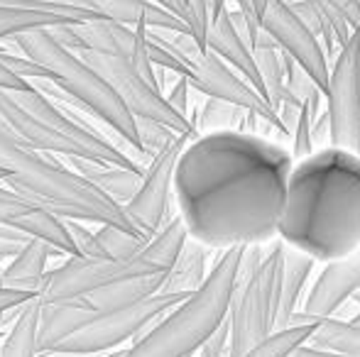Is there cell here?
Returning <instances> with one entry per match:
<instances>
[{"label":"cell","instance_id":"6da1fadb","mask_svg":"<svg viewBox=\"0 0 360 357\" xmlns=\"http://www.w3.org/2000/svg\"><path fill=\"white\" fill-rule=\"evenodd\" d=\"M294 159L292 149L245 130L194 137L174 172V201L189 238L211 250L272 245Z\"/></svg>","mask_w":360,"mask_h":357},{"label":"cell","instance_id":"7a4b0ae2","mask_svg":"<svg viewBox=\"0 0 360 357\" xmlns=\"http://www.w3.org/2000/svg\"><path fill=\"white\" fill-rule=\"evenodd\" d=\"M280 240L326 264L356 252L360 248V154L331 144L294 164L280 218Z\"/></svg>","mask_w":360,"mask_h":357},{"label":"cell","instance_id":"3957f363","mask_svg":"<svg viewBox=\"0 0 360 357\" xmlns=\"http://www.w3.org/2000/svg\"><path fill=\"white\" fill-rule=\"evenodd\" d=\"M0 167L8 172V179L3 181L5 186L18 191L25 198L44 206L59 218L115 225V228L145 235L125 215L123 206L94 189L72 167L54 162L49 152L30 147L20 135H15V130L5 123L3 115H0Z\"/></svg>","mask_w":360,"mask_h":357},{"label":"cell","instance_id":"277c9868","mask_svg":"<svg viewBox=\"0 0 360 357\" xmlns=\"http://www.w3.org/2000/svg\"><path fill=\"white\" fill-rule=\"evenodd\" d=\"M243 250H221L206 281L169 309L128 348L125 357H194L228 318Z\"/></svg>","mask_w":360,"mask_h":357},{"label":"cell","instance_id":"5b68a950","mask_svg":"<svg viewBox=\"0 0 360 357\" xmlns=\"http://www.w3.org/2000/svg\"><path fill=\"white\" fill-rule=\"evenodd\" d=\"M5 47L13 52L18 49L20 54L30 57L34 64L44 67L49 72V79L57 83L69 98H74L81 108L94 113L105 128L113 130L118 140H123L133 152H143L138 133V118L128 110V105L120 100L113 86L96 72L91 64H86L72 49H67L62 42L54 39L49 27L27 29V32L13 34V37L3 39ZM150 159V157H147Z\"/></svg>","mask_w":360,"mask_h":357},{"label":"cell","instance_id":"8992f818","mask_svg":"<svg viewBox=\"0 0 360 357\" xmlns=\"http://www.w3.org/2000/svg\"><path fill=\"white\" fill-rule=\"evenodd\" d=\"M285 243L250 245L243 250L231 311V357H243L275 333Z\"/></svg>","mask_w":360,"mask_h":357},{"label":"cell","instance_id":"52a82bcc","mask_svg":"<svg viewBox=\"0 0 360 357\" xmlns=\"http://www.w3.org/2000/svg\"><path fill=\"white\" fill-rule=\"evenodd\" d=\"M186 296L189 294H165V291H160V294L150 296V299L140 301V304L128 306V309L94 314L81 328H76L72 335H67L49 353H72L94 357L110 353V350H118L125 343H130V340L135 343L155 321H160L176 304H181Z\"/></svg>","mask_w":360,"mask_h":357},{"label":"cell","instance_id":"ba28073f","mask_svg":"<svg viewBox=\"0 0 360 357\" xmlns=\"http://www.w3.org/2000/svg\"><path fill=\"white\" fill-rule=\"evenodd\" d=\"M165 32V29H162ZM165 37L176 47V52L184 57V62L189 64V81L191 88L204 93L206 98H221L228 103H236L245 110L262 115L267 123L275 130L285 133L282 120L277 115V110L272 108V103L252 88V83L245 76L236 72L228 62H223L216 52L211 49H201L199 42L191 37L189 32H165Z\"/></svg>","mask_w":360,"mask_h":357},{"label":"cell","instance_id":"9c48e42d","mask_svg":"<svg viewBox=\"0 0 360 357\" xmlns=\"http://www.w3.org/2000/svg\"><path fill=\"white\" fill-rule=\"evenodd\" d=\"M169 271L152 262L140 250L133 257H67V262L44 274V289L39 294L42 304H64L79 301L91 291L103 289L130 276L160 274Z\"/></svg>","mask_w":360,"mask_h":357},{"label":"cell","instance_id":"30bf717a","mask_svg":"<svg viewBox=\"0 0 360 357\" xmlns=\"http://www.w3.org/2000/svg\"><path fill=\"white\" fill-rule=\"evenodd\" d=\"M86 64L96 69L105 81L113 86L115 93L120 95L128 110L135 118L155 120L167 128H172L176 135H201L196 125L181 113H176L165 98L160 88L152 86L143 74L130 64V59L118 57V54H101V52H76Z\"/></svg>","mask_w":360,"mask_h":357},{"label":"cell","instance_id":"8fae6325","mask_svg":"<svg viewBox=\"0 0 360 357\" xmlns=\"http://www.w3.org/2000/svg\"><path fill=\"white\" fill-rule=\"evenodd\" d=\"M328 115V142L360 154V34L338 49L323 93Z\"/></svg>","mask_w":360,"mask_h":357},{"label":"cell","instance_id":"7c38bea8","mask_svg":"<svg viewBox=\"0 0 360 357\" xmlns=\"http://www.w3.org/2000/svg\"><path fill=\"white\" fill-rule=\"evenodd\" d=\"M194 137H199V135H176L165 149H160L147 164L138 194L133 196L130 203L123 206L125 215L143 230L147 238H152L167 223V210H169V201L174 196L176 162H179L184 147Z\"/></svg>","mask_w":360,"mask_h":357},{"label":"cell","instance_id":"4fadbf2b","mask_svg":"<svg viewBox=\"0 0 360 357\" xmlns=\"http://www.w3.org/2000/svg\"><path fill=\"white\" fill-rule=\"evenodd\" d=\"M262 29L280 44L282 52H287L314 81L326 93L331 64H328L326 49L321 39L299 20V15L289 8L287 0H270L262 15Z\"/></svg>","mask_w":360,"mask_h":357},{"label":"cell","instance_id":"5bb4252c","mask_svg":"<svg viewBox=\"0 0 360 357\" xmlns=\"http://www.w3.org/2000/svg\"><path fill=\"white\" fill-rule=\"evenodd\" d=\"M0 225L22 230L32 238L47 240L52 248H57L62 255L74 257V243L67 233L64 218L54 215L44 206L20 196L10 186H0Z\"/></svg>","mask_w":360,"mask_h":357},{"label":"cell","instance_id":"9a60e30c","mask_svg":"<svg viewBox=\"0 0 360 357\" xmlns=\"http://www.w3.org/2000/svg\"><path fill=\"white\" fill-rule=\"evenodd\" d=\"M57 42H62L72 52H101L118 54L130 59L135 49V27L115 20H86V22H69L49 27Z\"/></svg>","mask_w":360,"mask_h":357},{"label":"cell","instance_id":"2e32d148","mask_svg":"<svg viewBox=\"0 0 360 357\" xmlns=\"http://www.w3.org/2000/svg\"><path fill=\"white\" fill-rule=\"evenodd\" d=\"M360 286V248L346 260H338L323 267L321 274L304 299V316L311 318H331Z\"/></svg>","mask_w":360,"mask_h":357},{"label":"cell","instance_id":"e0dca14e","mask_svg":"<svg viewBox=\"0 0 360 357\" xmlns=\"http://www.w3.org/2000/svg\"><path fill=\"white\" fill-rule=\"evenodd\" d=\"M206 47L211 52H216L223 62H228L233 69H236L240 76H245L248 81L252 83V88L260 90L267 98L265 83H262L260 69H257L255 62V52L248 44V39L238 32L236 22L231 18V10H221L216 18H211V27H209V37H206Z\"/></svg>","mask_w":360,"mask_h":357},{"label":"cell","instance_id":"ac0fdd59","mask_svg":"<svg viewBox=\"0 0 360 357\" xmlns=\"http://www.w3.org/2000/svg\"><path fill=\"white\" fill-rule=\"evenodd\" d=\"M98 10L108 20L123 25H145L147 29H165V32H189V25L174 15L172 10L162 8L155 0H94Z\"/></svg>","mask_w":360,"mask_h":357},{"label":"cell","instance_id":"d6986e66","mask_svg":"<svg viewBox=\"0 0 360 357\" xmlns=\"http://www.w3.org/2000/svg\"><path fill=\"white\" fill-rule=\"evenodd\" d=\"M67 159L72 162V169L79 177H84L94 189H98L101 194L108 196L118 206H125L133 201V196L138 194L145 177V172L113 167V164L91 162V159H81V157H67Z\"/></svg>","mask_w":360,"mask_h":357},{"label":"cell","instance_id":"ffe728a7","mask_svg":"<svg viewBox=\"0 0 360 357\" xmlns=\"http://www.w3.org/2000/svg\"><path fill=\"white\" fill-rule=\"evenodd\" d=\"M316 260L311 255L302 252L297 248L285 245V260H282V281H280V311H277L275 330L294 325L297 318V306L302 301V294L307 289V281L311 276Z\"/></svg>","mask_w":360,"mask_h":357},{"label":"cell","instance_id":"44dd1931","mask_svg":"<svg viewBox=\"0 0 360 357\" xmlns=\"http://www.w3.org/2000/svg\"><path fill=\"white\" fill-rule=\"evenodd\" d=\"M165 279H167V271L145 274V276H130V279L115 281V284H108V286H103V289L91 291L84 299H86V304H89V309L98 311V314L128 309V306L140 304V301L160 294L162 286H165Z\"/></svg>","mask_w":360,"mask_h":357},{"label":"cell","instance_id":"7402d4cb","mask_svg":"<svg viewBox=\"0 0 360 357\" xmlns=\"http://www.w3.org/2000/svg\"><path fill=\"white\" fill-rule=\"evenodd\" d=\"M39 321H42L39 296L15 309L13 325L0 340V357H39Z\"/></svg>","mask_w":360,"mask_h":357},{"label":"cell","instance_id":"603a6c76","mask_svg":"<svg viewBox=\"0 0 360 357\" xmlns=\"http://www.w3.org/2000/svg\"><path fill=\"white\" fill-rule=\"evenodd\" d=\"M206 245H201L199 240L189 238L181 250V255L176 257L174 267L167 271V279L162 291L165 294H194L201 284L206 281V257H209Z\"/></svg>","mask_w":360,"mask_h":357},{"label":"cell","instance_id":"cb8c5ba5","mask_svg":"<svg viewBox=\"0 0 360 357\" xmlns=\"http://www.w3.org/2000/svg\"><path fill=\"white\" fill-rule=\"evenodd\" d=\"M319 323L321 318H311L309 316L307 321L302 323H294V325H287V328H280L275 333H270L265 340L250 348L243 357H289L297 348L307 345L311 340V335L319 330Z\"/></svg>","mask_w":360,"mask_h":357},{"label":"cell","instance_id":"d4e9b609","mask_svg":"<svg viewBox=\"0 0 360 357\" xmlns=\"http://www.w3.org/2000/svg\"><path fill=\"white\" fill-rule=\"evenodd\" d=\"M54 252H59L57 248L47 243L42 238H30V243L20 250V255L15 260H10L3 269V284L10 286L20 279H42L49 271L47 262Z\"/></svg>","mask_w":360,"mask_h":357},{"label":"cell","instance_id":"484cf974","mask_svg":"<svg viewBox=\"0 0 360 357\" xmlns=\"http://www.w3.org/2000/svg\"><path fill=\"white\" fill-rule=\"evenodd\" d=\"M186 240H189V230H186L181 215L176 213L174 218L167 220V223L152 235V240L143 248V252L152 260V262L160 264V267L172 269L176 262V257L181 255V250H184Z\"/></svg>","mask_w":360,"mask_h":357},{"label":"cell","instance_id":"4316f807","mask_svg":"<svg viewBox=\"0 0 360 357\" xmlns=\"http://www.w3.org/2000/svg\"><path fill=\"white\" fill-rule=\"evenodd\" d=\"M76 20L67 15L49 13V10H32V8H10V5H0V42L13 34L27 32V29L37 27H54V25H69Z\"/></svg>","mask_w":360,"mask_h":357},{"label":"cell","instance_id":"83f0119b","mask_svg":"<svg viewBox=\"0 0 360 357\" xmlns=\"http://www.w3.org/2000/svg\"><path fill=\"white\" fill-rule=\"evenodd\" d=\"M194 125L201 135L218 133V130H245L248 110L236 103H228V100L209 98L204 108L199 110V118L194 120Z\"/></svg>","mask_w":360,"mask_h":357},{"label":"cell","instance_id":"f1b7e54d","mask_svg":"<svg viewBox=\"0 0 360 357\" xmlns=\"http://www.w3.org/2000/svg\"><path fill=\"white\" fill-rule=\"evenodd\" d=\"M311 345L321 350H336V353H356L360 355V325L353 321L321 318L319 330L311 335Z\"/></svg>","mask_w":360,"mask_h":357},{"label":"cell","instance_id":"f546056e","mask_svg":"<svg viewBox=\"0 0 360 357\" xmlns=\"http://www.w3.org/2000/svg\"><path fill=\"white\" fill-rule=\"evenodd\" d=\"M255 62L260 69L262 83L267 90V100L272 103V108H280L282 100L287 98V79H285V62H282V49L280 47H257Z\"/></svg>","mask_w":360,"mask_h":357},{"label":"cell","instance_id":"4dcf8cb0","mask_svg":"<svg viewBox=\"0 0 360 357\" xmlns=\"http://www.w3.org/2000/svg\"><path fill=\"white\" fill-rule=\"evenodd\" d=\"M96 238H98L105 257H133L150 243V238H145V235L130 233V230L115 228V225H101L96 230Z\"/></svg>","mask_w":360,"mask_h":357},{"label":"cell","instance_id":"1f68e13d","mask_svg":"<svg viewBox=\"0 0 360 357\" xmlns=\"http://www.w3.org/2000/svg\"><path fill=\"white\" fill-rule=\"evenodd\" d=\"M319 115L314 113L311 105L304 103L302 115H299V120H297V128H294V133H292V154L297 162L309 157V154H314V120Z\"/></svg>","mask_w":360,"mask_h":357},{"label":"cell","instance_id":"d6a6232c","mask_svg":"<svg viewBox=\"0 0 360 357\" xmlns=\"http://www.w3.org/2000/svg\"><path fill=\"white\" fill-rule=\"evenodd\" d=\"M138 133H140L143 152L150 159L176 137V133L172 128H167V125H162V123H155V120H145V118H138Z\"/></svg>","mask_w":360,"mask_h":357},{"label":"cell","instance_id":"836d02e7","mask_svg":"<svg viewBox=\"0 0 360 357\" xmlns=\"http://www.w3.org/2000/svg\"><path fill=\"white\" fill-rule=\"evenodd\" d=\"M64 225H67V233L74 243V257H105L94 230H89L81 220L74 218H64Z\"/></svg>","mask_w":360,"mask_h":357},{"label":"cell","instance_id":"e575fe53","mask_svg":"<svg viewBox=\"0 0 360 357\" xmlns=\"http://www.w3.org/2000/svg\"><path fill=\"white\" fill-rule=\"evenodd\" d=\"M186 25L191 29V37L199 42L201 49L206 47L211 27V0H186Z\"/></svg>","mask_w":360,"mask_h":357},{"label":"cell","instance_id":"d590c367","mask_svg":"<svg viewBox=\"0 0 360 357\" xmlns=\"http://www.w3.org/2000/svg\"><path fill=\"white\" fill-rule=\"evenodd\" d=\"M199 357H231V321H223L209 340L199 348Z\"/></svg>","mask_w":360,"mask_h":357},{"label":"cell","instance_id":"8d00e7d4","mask_svg":"<svg viewBox=\"0 0 360 357\" xmlns=\"http://www.w3.org/2000/svg\"><path fill=\"white\" fill-rule=\"evenodd\" d=\"M189 90H191V81L186 76H176L174 86L165 93V98L169 100V105L181 113L184 118H189ZM191 120V118H189Z\"/></svg>","mask_w":360,"mask_h":357},{"label":"cell","instance_id":"74e56055","mask_svg":"<svg viewBox=\"0 0 360 357\" xmlns=\"http://www.w3.org/2000/svg\"><path fill=\"white\" fill-rule=\"evenodd\" d=\"M37 294L32 291H22V289H13V286H0V316L10 314V311L20 309L22 304H27L30 299H34Z\"/></svg>","mask_w":360,"mask_h":357},{"label":"cell","instance_id":"f35d334b","mask_svg":"<svg viewBox=\"0 0 360 357\" xmlns=\"http://www.w3.org/2000/svg\"><path fill=\"white\" fill-rule=\"evenodd\" d=\"M289 357H360V355L336 353V350H321V348H314V345H302V348H297Z\"/></svg>","mask_w":360,"mask_h":357},{"label":"cell","instance_id":"ab89813d","mask_svg":"<svg viewBox=\"0 0 360 357\" xmlns=\"http://www.w3.org/2000/svg\"><path fill=\"white\" fill-rule=\"evenodd\" d=\"M32 83H27L25 79H20L18 74H13L3 62H0V88H10V90H20V88H30Z\"/></svg>","mask_w":360,"mask_h":357},{"label":"cell","instance_id":"60d3db41","mask_svg":"<svg viewBox=\"0 0 360 357\" xmlns=\"http://www.w3.org/2000/svg\"><path fill=\"white\" fill-rule=\"evenodd\" d=\"M155 3H160L162 8L172 10V13L179 15V18L186 22V3H184V0H155Z\"/></svg>","mask_w":360,"mask_h":357},{"label":"cell","instance_id":"b9f144b4","mask_svg":"<svg viewBox=\"0 0 360 357\" xmlns=\"http://www.w3.org/2000/svg\"><path fill=\"white\" fill-rule=\"evenodd\" d=\"M226 3H228V0H211V18H216L221 10H226L228 8Z\"/></svg>","mask_w":360,"mask_h":357},{"label":"cell","instance_id":"7bdbcfd3","mask_svg":"<svg viewBox=\"0 0 360 357\" xmlns=\"http://www.w3.org/2000/svg\"><path fill=\"white\" fill-rule=\"evenodd\" d=\"M267 3H270V0H255V8H257V15H260V20H262V15H265V10H267Z\"/></svg>","mask_w":360,"mask_h":357},{"label":"cell","instance_id":"ee69618b","mask_svg":"<svg viewBox=\"0 0 360 357\" xmlns=\"http://www.w3.org/2000/svg\"><path fill=\"white\" fill-rule=\"evenodd\" d=\"M5 179H8V172H5V169L3 167H0V184H3V181Z\"/></svg>","mask_w":360,"mask_h":357},{"label":"cell","instance_id":"f6af8a7d","mask_svg":"<svg viewBox=\"0 0 360 357\" xmlns=\"http://www.w3.org/2000/svg\"><path fill=\"white\" fill-rule=\"evenodd\" d=\"M0 264H3V260H0ZM0 286H3V267H0Z\"/></svg>","mask_w":360,"mask_h":357},{"label":"cell","instance_id":"bcb514c9","mask_svg":"<svg viewBox=\"0 0 360 357\" xmlns=\"http://www.w3.org/2000/svg\"><path fill=\"white\" fill-rule=\"evenodd\" d=\"M353 323H356V325H360V314L356 316V318H353Z\"/></svg>","mask_w":360,"mask_h":357},{"label":"cell","instance_id":"7dc6e473","mask_svg":"<svg viewBox=\"0 0 360 357\" xmlns=\"http://www.w3.org/2000/svg\"><path fill=\"white\" fill-rule=\"evenodd\" d=\"M358 294H360V286H358Z\"/></svg>","mask_w":360,"mask_h":357},{"label":"cell","instance_id":"c3c4849f","mask_svg":"<svg viewBox=\"0 0 360 357\" xmlns=\"http://www.w3.org/2000/svg\"><path fill=\"white\" fill-rule=\"evenodd\" d=\"M0 338H3V335H0Z\"/></svg>","mask_w":360,"mask_h":357}]
</instances>
